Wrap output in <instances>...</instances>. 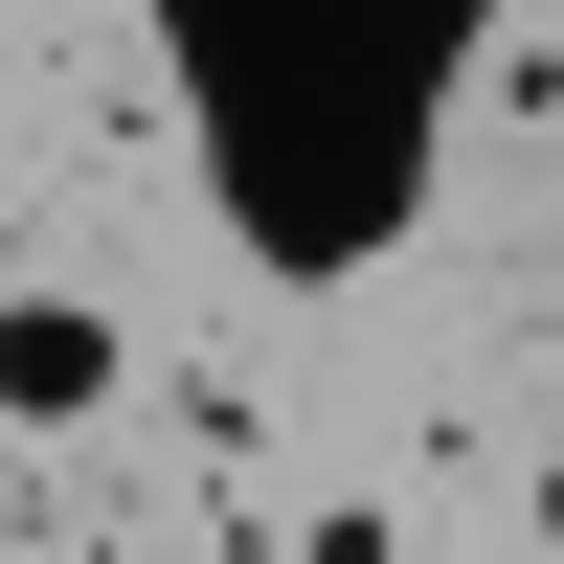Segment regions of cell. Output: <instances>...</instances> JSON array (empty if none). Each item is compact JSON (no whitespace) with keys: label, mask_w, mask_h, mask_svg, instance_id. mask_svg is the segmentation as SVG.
Listing matches in <instances>:
<instances>
[{"label":"cell","mask_w":564,"mask_h":564,"mask_svg":"<svg viewBox=\"0 0 564 564\" xmlns=\"http://www.w3.org/2000/svg\"><path fill=\"white\" fill-rule=\"evenodd\" d=\"M113 384H135L113 294H68V271H0V430H23V452H68V430H113Z\"/></svg>","instance_id":"6da1fadb"}]
</instances>
